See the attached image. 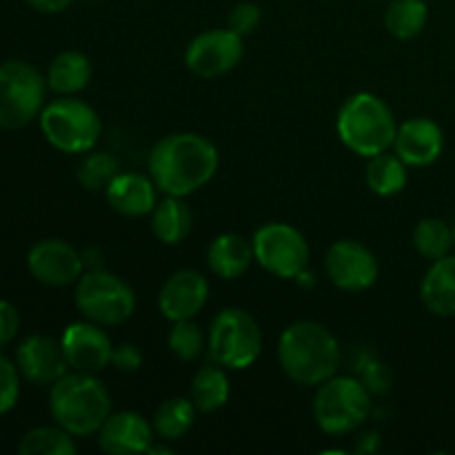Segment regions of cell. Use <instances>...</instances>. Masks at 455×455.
<instances>
[{
  "mask_svg": "<svg viewBox=\"0 0 455 455\" xmlns=\"http://www.w3.org/2000/svg\"><path fill=\"white\" fill-rule=\"evenodd\" d=\"M20 331V314L16 305L0 300V347H7Z\"/></svg>",
  "mask_w": 455,
  "mask_h": 455,
  "instance_id": "d590c367",
  "label": "cell"
},
{
  "mask_svg": "<svg viewBox=\"0 0 455 455\" xmlns=\"http://www.w3.org/2000/svg\"><path fill=\"white\" fill-rule=\"evenodd\" d=\"M196 404L191 398H167L158 404L154 413V431L160 440H167V443H176L182 440L191 429H194L196 422Z\"/></svg>",
  "mask_w": 455,
  "mask_h": 455,
  "instance_id": "484cf974",
  "label": "cell"
},
{
  "mask_svg": "<svg viewBox=\"0 0 455 455\" xmlns=\"http://www.w3.org/2000/svg\"><path fill=\"white\" fill-rule=\"evenodd\" d=\"M172 331L167 336V347L178 360L182 363H194L207 349V336L200 329L198 323L191 320H178V323H172Z\"/></svg>",
  "mask_w": 455,
  "mask_h": 455,
  "instance_id": "4dcf8cb0",
  "label": "cell"
},
{
  "mask_svg": "<svg viewBox=\"0 0 455 455\" xmlns=\"http://www.w3.org/2000/svg\"><path fill=\"white\" fill-rule=\"evenodd\" d=\"M120 173L118 158L109 151H87L84 158L80 160L78 178L80 187L87 191H107V187L114 182V178Z\"/></svg>",
  "mask_w": 455,
  "mask_h": 455,
  "instance_id": "f546056e",
  "label": "cell"
},
{
  "mask_svg": "<svg viewBox=\"0 0 455 455\" xmlns=\"http://www.w3.org/2000/svg\"><path fill=\"white\" fill-rule=\"evenodd\" d=\"M74 302L84 320H92L100 327H118L136 314L133 289L105 269H89L80 275Z\"/></svg>",
  "mask_w": 455,
  "mask_h": 455,
  "instance_id": "ba28073f",
  "label": "cell"
},
{
  "mask_svg": "<svg viewBox=\"0 0 455 455\" xmlns=\"http://www.w3.org/2000/svg\"><path fill=\"white\" fill-rule=\"evenodd\" d=\"M358 378L363 380V385L367 387L371 395H385L391 389V371L385 363H380L378 358H364L360 363V373Z\"/></svg>",
  "mask_w": 455,
  "mask_h": 455,
  "instance_id": "d6a6232c",
  "label": "cell"
},
{
  "mask_svg": "<svg viewBox=\"0 0 455 455\" xmlns=\"http://www.w3.org/2000/svg\"><path fill=\"white\" fill-rule=\"evenodd\" d=\"M324 271L338 289L360 293L378 283L380 265L367 244L358 240H338L324 256Z\"/></svg>",
  "mask_w": 455,
  "mask_h": 455,
  "instance_id": "7c38bea8",
  "label": "cell"
},
{
  "mask_svg": "<svg viewBox=\"0 0 455 455\" xmlns=\"http://www.w3.org/2000/svg\"><path fill=\"white\" fill-rule=\"evenodd\" d=\"M278 363L289 380L320 387L340 369V345L324 324L300 320L289 324L280 336Z\"/></svg>",
  "mask_w": 455,
  "mask_h": 455,
  "instance_id": "7a4b0ae2",
  "label": "cell"
},
{
  "mask_svg": "<svg viewBox=\"0 0 455 455\" xmlns=\"http://www.w3.org/2000/svg\"><path fill=\"white\" fill-rule=\"evenodd\" d=\"M413 247L427 260H440L453 249V231L440 218H425L413 229Z\"/></svg>",
  "mask_w": 455,
  "mask_h": 455,
  "instance_id": "f1b7e54d",
  "label": "cell"
},
{
  "mask_svg": "<svg viewBox=\"0 0 455 455\" xmlns=\"http://www.w3.org/2000/svg\"><path fill=\"white\" fill-rule=\"evenodd\" d=\"M420 300L438 318L455 315V256L434 260L420 284Z\"/></svg>",
  "mask_w": 455,
  "mask_h": 455,
  "instance_id": "44dd1931",
  "label": "cell"
},
{
  "mask_svg": "<svg viewBox=\"0 0 455 455\" xmlns=\"http://www.w3.org/2000/svg\"><path fill=\"white\" fill-rule=\"evenodd\" d=\"M253 258L267 274L296 280L309 267V243L289 222H267L251 238Z\"/></svg>",
  "mask_w": 455,
  "mask_h": 455,
  "instance_id": "30bf717a",
  "label": "cell"
},
{
  "mask_svg": "<svg viewBox=\"0 0 455 455\" xmlns=\"http://www.w3.org/2000/svg\"><path fill=\"white\" fill-rule=\"evenodd\" d=\"M111 364L123 373H136L142 367V351L132 342L116 345L114 354H111Z\"/></svg>",
  "mask_w": 455,
  "mask_h": 455,
  "instance_id": "e575fe53",
  "label": "cell"
},
{
  "mask_svg": "<svg viewBox=\"0 0 455 455\" xmlns=\"http://www.w3.org/2000/svg\"><path fill=\"white\" fill-rule=\"evenodd\" d=\"M262 12L256 3H240L229 13V29L238 36H251L260 27Z\"/></svg>",
  "mask_w": 455,
  "mask_h": 455,
  "instance_id": "836d02e7",
  "label": "cell"
},
{
  "mask_svg": "<svg viewBox=\"0 0 455 455\" xmlns=\"http://www.w3.org/2000/svg\"><path fill=\"white\" fill-rule=\"evenodd\" d=\"M244 56L243 36L234 29H209L196 36L185 52V65L198 78H218L240 65Z\"/></svg>",
  "mask_w": 455,
  "mask_h": 455,
  "instance_id": "8fae6325",
  "label": "cell"
},
{
  "mask_svg": "<svg viewBox=\"0 0 455 455\" xmlns=\"http://www.w3.org/2000/svg\"><path fill=\"white\" fill-rule=\"evenodd\" d=\"M49 411L56 425L76 438L96 435L111 416V395L93 373H65L49 394Z\"/></svg>",
  "mask_w": 455,
  "mask_h": 455,
  "instance_id": "3957f363",
  "label": "cell"
},
{
  "mask_svg": "<svg viewBox=\"0 0 455 455\" xmlns=\"http://www.w3.org/2000/svg\"><path fill=\"white\" fill-rule=\"evenodd\" d=\"M336 129L347 149L360 158H373L394 147L398 123L391 107L380 96L360 92L342 102Z\"/></svg>",
  "mask_w": 455,
  "mask_h": 455,
  "instance_id": "277c9868",
  "label": "cell"
},
{
  "mask_svg": "<svg viewBox=\"0 0 455 455\" xmlns=\"http://www.w3.org/2000/svg\"><path fill=\"white\" fill-rule=\"evenodd\" d=\"M98 447L109 455L149 453L156 443L154 425L136 411L111 413L98 431Z\"/></svg>",
  "mask_w": 455,
  "mask_h": 455,
  "instance_id": "e0dca14e",
  "label": "cell"
},
{
  "mask_svg": "<svg viewBox=\"0 0 455 455\" xmlns=\"http://www.w3.org/2000/svg\"><path fill=\"white\" fill-rule=\"evenodd\" d=\"M429 20L427 0H389L385 12V29L398 40H411L422 34Z\"/></svg>",
  "mask_w": 455,
  "mask_h": 455,
  "instance_id": "4316f807",
  "label": "cell"
},
{
  "mask_svg": "<svg viewBox=\"0 0 455 455\" xmlns=\"http://www.w3.org/2000/svg\"><path fill=\"white\" fill-rule=\"evenodd\" d=\"M27 269L44 287H69L84 274L83 253L58 238L40 240L27 253Z\"/></svg>",
  "mask_w": 455,
  "mask_h": 455,
  "instance_id": "4fadbf2b",
  "label": "cell"
},
{
  "mask_svg": "<svg viewBox=\"0 0 455 455\" xmlns=\"http://www.w3.org/2000/svg\"><path fill=\"white\" fill-rule=\"evenodd\" d=\"M107 203L116 213L127 218L151 216L158 204V187L151 176L120 172L105 191Z\"/></svg>",
  "mask_w": 455,
  "mask_h": 455,
  "instance_id": "d6986e66",
  "label": "cell"
},
{
  "mask_svg": "<svg viewBox=\"0 0 455 455\" xmlns=\"http://www.w3.org/2000/svg\"><path fill=\"white\" fill-rule=\"evenodd\" d=\"M25 3L40 13H62L74 0H25Z\"/></svg>",
  "mask_w": 455,
  "mask_h": 455,
  "instance_id": "8d00e7d4",
  "label": "cell"
},
{
  "mask_svg": "<svg viewBox=\"0 0 455 455\" xmlns=\"http://www.w3.org/2000/svg\"><path fill=\"white\" fill-rule=\"evenodd\" d=\"M394 151L404 160L407 167H429L443 156L444 133L435 120L411 118L398 124Z\"/></svg>",
  "mask_w": 455,
  "mask_h": 455,
  "instance_id": "ac0fdd59",
  "label": "cell"
},
{
  "mask_svg": "<svg viewBox=\"0 0 455 455\" xmlns=\"http://www.w3.org/2000/svg\"><path fill=\"white\" fill-rule=\"evenodd\" d=\"M20 398V371L7 355L0 354V416L12 411Z\"/></svg>",
  "mask_w": 455,
  "mask_h": 455,
  "instance_id": "1f68e13d",
  "label": "cell"
},
{
  "mask_svg": "<svg viewBox=\"0 0 455 455\" xmlns=\"http://www.w3.org/2000/svg\"><path fill=\"white\" fill-rule=\"evenodd\" d=\"M194 229V213L185 198L164 196L151 212V231L163 244H180L189 238Z\"/></svg>",
  "mask_w": 455,
  "mask_h": 455,
  "instance_id": "7402d4cb",
  "label": "cell"
},
{
  "mask_svg": "<svg viewBox=\"0 0 455 455\" xmlns=\"http://www.w3.org/2000/svg\"><path fill=\"white\" fill-rule=\"evenodd\" d=\"M76 435L62 429L60 425L53 427H34L27 431L18 443V453L20 455H74Z\"/></svg>",
  "mask_w": 455,
  "mask_h": 455,
  "instance_id": "83f0119b",
  "label": "cell"
},
{
  "mask_svg": "<svg viewBox=\"0 0 455 455\" xmlns=\"http://www.w3.org/2000/svg\"><path fill=\"white\" fill-rule=\"evenodd\" d=\"M220 167V154L209 138L194 132L169 133L154 145L149 154V176L160 194H196L212 182Z\"/></svg>",
  "mask_w": 455,
  "mask_h": 455,
  "instance_id": "6da1fadb",
  "label": "cell"
},
{
  "mask_svg": "<svg viewBox=\"0 0 455 455\" xmlns=\"http://www.w3.org/2000/svg\"><path fill=\"white\" fill-rule=\"evenodd\" d=\"M378 447H380V438H378L376 431H369V434H364L358 443L360 453H373V451H378Z\"/></svg>",
  "mask_w": 455,
  "mask_h": 455,
  "instance_id": "74e56055",
  "label": "cell"
},
{
  "mask_svg": "<svg viewBox=\"0 0 455 455\" xmlns=\"http://www.w3.org/2000/svg\"><path fill=\"white\" fill-rule=\"evenodd\" d=\"M371 416V394L358 376H333L318 387L314 418L327 435H347Z\"/></svg>",
  "mask_w": 455,
  "mask_h": 455,
  "instance_id": "52a82bcc",
  "label": "cell"
},
{
  "mask_svg": "<svg viewBox=\"0 0 455 455\" xmlns=\"http://www.w3.org/2000/svg\"><path fill=\"white\" fill-rule=\"evenodd\" d=\"M231 382L227 376V369L220 364H207L198 369V373L191 380V400L196 409L203 413H213L229 403Z\"/></svg>",
  "mask_w": 455,
  "mask_h": 455,
  "instance_id": "d4e9b609",
  "label": "cell"
},
{
  "mask_svg": "<svg viewBox=\"0 0 455 455\" xmlns=\"http://www.w3.org/2000/svg\"><path fill=\"white\" fill-rule=\"evenodd\" d=\"M207 351L212 363L227 371H244L253 367L262 354V331L249 311L229 307L218 311L207 333Z\"/></svg>",
  "mask_w": 455,
  "mask_h": 455,
  "instance_id": "8992f818",
  "label": "cell"
},
{
  "mask_svg": "<svg viewBox=\"0 0 455 455\" xmlns=\"http://www.w3.org/2000/svg\"><path fill=\"white\" fill-rule=\"evenodd\" d=\"M253 260L256 258H253L251 240L240 234H220L207 249L209 269L222 280H238L240 275L247 274Z\"/></svg>",
  "mask_w": 455,
  "mask_h": 455,
  "instance_id": "ffe728a7",
  "label": "cell"
},
{
  "mask_svg": "<svg viewBox=\"0 0 455 455\" xmlns=\"http://www.w3.org/2000/svg\"><path fill=\"white\" fill-rule=\"evenodd\" d=\"M40 132L62 154H87L102 136V120L92 105L76 96H58L38 116Z\"/></svg>",
  "mask_w": 455,
  "mask_h": 455,
  "instance_id": "5b68a950",
  "label": "cell"
},
{
  "mask_svg": "<svg viewBox=\"0 0 455 455\" xmlns=\"http://www.w3.org/2000/svg\"><path fill=\"white\" fill-rule=\"evenodd\" d=\"M209 300V283L200 271L180 269L164 280L158 293V309L169 323L191 320Z\"/></svg>",
  "mask_w": 455,
  "mask_h": 455,
  "instance_id": "2e32d148",
  "label": "cell"
},
{
  "mask_svg": "<svg viewBox=\"0 0 455 455\" xmlns=\"http://www.w3.org/2000/svg\"><path fill=\"white\" fill-rule=\"evenodd\" d=\"M404 160L398 154H378L367 158V169H364V182L371 189V194L380 198H391V196L403 194L409 182V172Z\"/></svg>",
  "mask_w": 455,
  "mask_h": 455,
  "instance_id": "cb8c5ba5",
  "label": "cell"
},
{
  "mask_svg": "<svg viewBox=\"0 0 455 455\" xmlns=\"http://www.w3.org/2000/svg\"><path fill=\"white\" fill-rule=\"evenodd\" d=\"M16 364L20 376L38 387L56 385L65 373H69V363L60 342L43 333H36L20 342L16 349Z\"/></svg>",
  "mask_w": 455,
  "mask_h": 455,
  "instance_id": "9a60e30c",
  "label": "cell"
},
{
  "mask_svg": "<svg viewBox=\"0 0 455 455\" xmlns=\"http://www.w3.org/2000/svg\"><path fill=\"white\" fill-rule=\"evenodd\" d=\"M44 78L58 96H76L92 83V60L80 52H62L49 62Z\"/></svg>",
  "mask_w": 455,
  "mask_h": 455,
  "instance_id": "603a6c76",
  "label": "cell"
},
{
  "mask_svg": "<svg viewBox=\"0 0 455 455\" xmlns=\"http://www.w3.org/2000/svg\"><path fill=\"white\" fill-rule=\"evenodd\" d=\"M60 345L71 371L98 376L111 364L114 342L105 333V327L92 323V320L71 323L62 331Z\"/></svg>",
  "mask_w": 455,
  "mask_h": 455,
  "instance_id": "5bb4252c",
  "label": "cell"
},
{
  "mask_svg": "<svg viewBox=\"0 0 455 455\" xmlns=\"http://www.w3.org/2000/svg\"><path fill=\"white\" fill-rule=\"evenodd\" d=\"M87 3H100V0H87Z\"/></svg>",
  "mask_w": 455,
  "mask_h": 455,
  "instance_id": "ab89813d",
  "label": "cell"
},
{
  "mask_svg": "<svg viewBox=\"0 0 455 455\" xmlns=\"http://www.w3.org/2000/svg\"><path fill=\"white\" fill-rule=\"evenodd\" d=\"M47 78L31 62L7 60L0 65V129L16 132L34 123L44 109Z\"/></svg>",
  "mask_w": 455,
  "mask_h": 455,
  "instance_id": "9c48e42d",
  "label": "cell"
},
{
  "mask_svg": "<svg viewBox=\"0 0 455 455\" xmlns=\"http://www.w3.org/2000/svg\"><path fill=\"white\" fill-rule=\"evenodd\" d=\"M451 231H453V249H455V222H453V227H451Z\"/></svg>",
  "mask_w": 455,
  "mask_h": 455,
  "instance_id": "f35d334b",
  "label": "cell"
}]
</instances>
